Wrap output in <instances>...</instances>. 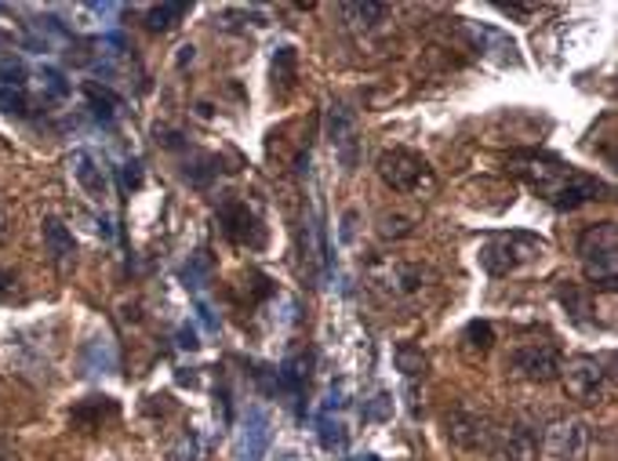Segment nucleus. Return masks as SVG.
<instances>
[{
  "instance_id": "nucleus-6",
  "label": "nucleus",
  "mask_w": 618,
  "mask_h": 461,
  "mask_svg": "<svg viewBox=\"0 0 618 461\" xmlns=\"http://www.w3.org/2000/svg\"><path fill=\"white\" fill-rule=\"evenodd\" d=\"M561 382L564 393L572 396L575 404L597 407L611 396V364L600 356H572L567 364H561Z\"/></svg>"
},
{
  "instance_id": "nucleus-23",
  "label": "nucleus",
  "mask_w": 618,
  "mask_h": 461,
  "mask_svg": "<svg viewBox=\"0 0 618 461\" xmlns=\"http://www.w3.org/2000/svg\"><path fill=\"white\" fill-rule=\"evenodd\" d=\"M171 461H196V436L193 432L179 436V443L171 447Z\"/></svg>"
},
{
  "instance_id": "nucleus-16",
  "label": "nucleus",
  "mask_w": 618,
  "mask_h": 461,
  "mask_svg": "<svg viewBox=\"0 0 618 461\" xmlns=\"http://www.w3.org/2000/svg\"><path fill=\"white\" fill-rule=\"evenodd\" d=\"M266 443H269V418L263 410H252V415H247L244 443H241V461H263Z\"/></svg>"
},
{
  "instance_id": "nucleus-4",
  "label": "nucleus",
  "mask_w": 618,
  "mask_h": 461,
  "mask_svg": "<svg viewBox=\"0 0 618 461\" xmlns=\"http://www.w3.org/2000/svg\"><path fill=\"white\" fill-rule=\"evenodd\" d=\"M379 179L390 185L393 193L401 196H418V201H426V196L437 193V171L429 168L426 157L412 153V149H386V153L379 157Z\"/></svg>"
},
{
  "instance_id": "nucleus-5",
  "label": "nucleus",
  "mask_w": 618,
  "mask_h": 461,
  "mask_svg": "<svg viewBox=\"0 0 618 461\" xmlns=\"http://www.w3.org/2000/svg\"><path fill=\"white\" fill-rule=\"evenodd\" d=\"M578 261L593 288L615 291L618 283V233L615 222H597L578 236Z\"/></svg>"
},
{
  "instance_id": "nucleus-17",
  "label": "nucleus",
  "mask_w": 618,
  "mask_h": 461,
  "mask_svg": "<svg viewBox=\"0 0 618 461\" xmlns=\"http://www.w3.org/2000/svg\"><path fill=\"white\" fill-rule=\"evenodd\" d=\"M277 382H280V389H288L291 396H302L309 385V353L284 360V367L277 371Z\"/></svg>"
},
{
  "instance_id": "nucleus-24",
  "label": "nucleus",
  "mask_w": 618,
  "mask_h": 461,
  "mask_svg": "<svg viewBox=\"0 0 618 461\" xmlns=\"http://www.w3.org/2000/svg\"><path fill=\"white\" fill-rule=\"evenodd\" d=\"M0 298H4V302L19 298V277L11 269H0Z\"/></svg>"
},
{
  "instance_id": "nucleus-7",
  "label": "nucleus",
  "mask_w": 618,
  "mask_h": 461,
  "mask_svg": "<svg viewBox=\"0 0 618 461\" xmlns=\"http://www.w3.org/2000/svg\"><path fill=\"white\" fill-rule=\"evenodd\" d=\"M219 226L226 233L230 244L247 247V251H258V247L266 244L263 211H258L255 201H244V196H230V201L219 207Z\"/></svg>"
},
{
  "instance_id": "nucleus-14",
  "label": "nucleus",
  "mask_w": 618,
  "mask_h": 461,
  "mask_svg": "<svg viewBox=\"0 0 618 461\" xmlns=\"http://www.w3.org/2000/svg\"><path fill=\"white\" fill-rule=\"evenodd\" d=\"M44 247H47V255H52V261L62 272H66L73 266V258H77V244H73L70 229L62 226L58 218H44Z\"/></svg>"
},
{
  "instance_id": "nucleus-9",
  "label": "nucleus",
  "mask_w": 618,
  "mask_h": 461,
  "mask_svg": "<svg viewBox=\"0 0 618 461\" xmlns=\"http://www.w3.org/2000/svg\"><path fill=\"white\" fill-rule=\"evenodd\" d=\"M561 364L564 360H561V353H556V345H550V342H524L505 356L510 375L524 378V382H535V385H546L553 378H561Z\"/></svg>"
},
{
  "instance_id": "nucleus-25",
  "label": "nucleus",
  "mask_w": 618,
  "mask_h": 461,
  "mask_svg": "<svg viewBox=\"0 0 618 461\" xmlns=\"http://www.w3.org/2000/svg\"><path fill=\"white\" fill-rule=\"evenodd\" d=\"M0 106H8V114H19V117L30 114V109H26V98H22V95H11V92H0Z\"/></svg>"
},
{
  "instance_id": "nucleus-27",
  "label": "nucleus",
  "mask_w": 618,
  "mask_h": 461,
  "mask_svg": "<svg viewBox=\"0 0 618 461\" xmlns=\"http://www.w3.org/2000/svg\"><path fill=\"white\" fill-rule=\"evenodd\" d=\"M0 461H19V451L4 440V436H0Z\"/></svg>"
},
{
  "instance_id": "nucleus-28",
  "label": "nucleus",
  "mask_w": 618,
  "mask_h": 461,
  "mask_svg": "<svg viewBox=\"0 0 618 461\" xmlns=\"http://www.w3.org/2000/svg\"><path fill=\"white\" fill-rule=\"evenodd\" d=\"M124 185H139V164H128V171H124Z\"/></svg>"
},
{
  "instance_id": "nucleus-12",
  "label": "nucleus",
  "mask_w": 618,
  "mask_h": 461,
  "mask_svg": "<svg viewBox=\"0 0 618 461\" xmlns=\"http://www.w3.org/2000/svg\"><path fill=\"white\" fill-rule=\"evenodd\" d=\"M70 168H73V179H77V185L84 190V196H92V201L103 204L106 196H109V174H106V168L98 164V160L88 153V149L73 153Z\"/></svg>"
},
{
  "instance_id": "nucleus-11",
  "label": "nucleus",
  "mask_w": 618,
  "mask_h": 461,
  "mask_svg": "<svg viewBox=\"0 0 618 461\" xmlns=\"http://www.w3.org/2000/svg\"><path fill=\"white\" fill-rule=\"evenodd\" d=\"M328 142L345 171L361 168V128H356V117L342 103L328 109Z\"/></svg>"
},
{
  "instance_id": "nucleus-19",
  "label": "nucleus",
  "mask_w": 618,
  "mask_h": 461,
  "mask_svg": "<svg viewBox=\"0 0 618 461\" xmlns=\"http://www.w3.org/2000/svg\"><path fill=\"white\" fill-rule=\"evenodd\" d=\"M185 15V4H164V8H150L146 11V26H150L153 33H164L171 30L175 22Z\"/></svg>"
},
{
  "instance_id": "nucleus-22",
  "label": "nucleus",
  "mask_w": 618,
  "mask_h": 461,
  "mask_svg": "<svg viewBox=\"0 0 618 461\" xmlns=\"http://www.w3.org/2000/svg\"><path fill=\"white\" fill-rule=\"evenodd\" d=\"M462 342H466V349H469V353H480V356H484L488 349H491V342H494V331H491V323H469V328H466V334H462Z\"/></svg>"
},
{
  "instance_id": "nucleus-2",
  "label": "nucleus",
  "mask_w": 618,
  "mask_h": 461,
  "mask_svg": "<svg viewBox=\"0 0 618 461\" xmlns=\"http://www.w3.org/2000/svg\"><path fill=\"white\" fill-rule=\"evenodd\" d=\"M367 283L390 302H415L437 288V272L426 261H412L401 255H379L367 261Z\"/></svg>"
},
{
  "instance_id": "nucleus-10",
  "label": "nucleus",
  "mask_w": 618,
  "mask_h": 461,
  "mask_svg": "<svg viewBox=\"0 0 618 461\" xmlns=\"http://www.w3.org/2000/svg\"><path fill=\"white\" fill-rule=\"evenodd\" d=\"M593 432L583 418H556L542 436V454L546 461H586Z\"/></svg>"
},
{
  "instance_id": "nucleus-15",
  "label": "nucleus",
  "mask_w": 618,
  "mask_h": 461,
  "mask_svg": "<svg viewBox=\"0 0 618 461\" xmlns=\"http://www.w3.org/2000/svg\"><path fill=\"white\" fill-rule=\"evenodd\" d=\"M114 415H117V404L109 400V396H88L84 404L73 407L70 421H73L77 429H103V421L114 418Z\"/></svg>"
},
{
  "instance_id": "nucleus-18",
  "label": "nucleus",
  "mask_w": 618,
  "mask_h": 461,
  "mask_svg": "<svg viewBox=\"0 0 618 461\" xmlns=\"http://www.w3.org/2000/svg\"><path fill=\"white\" fill-rule=\"evenodd\" d=\"M397 367L404 371L407 378L426 375V353H423V349H418V345L404 342V345H397Z\"/></svg>"
},
{
  "instance_id": "nucleus-3",
  "label": "nucleus",
  "mask_w": 618,
  "mask_h": 461,
  "mask_svg": "<svg viewBox=\"0 0 618 461\" xmlns=\"http://www.w3.org/2000/svg\"><path fill=\"white\" fill-rule=\"evenodd\" d=\"M546 251H550V244L542 240L539 233L510 229V233L491 236V240L477 251V261L488 277L502 280V277H513V272H521L528 266H535V261L546 258Z\"/></svg>"
},
{
  "instance_id": "nucleus-26",
  "label": "nucleus",
  "mask_w": 618,
  "mask_h": 461,
  "mask_svg": "<svg viewBox=\"0 0 618 461\" xmlns=\"http://www.w3.org/2000/svg\"><path fill=\"white\" fill-rule=\"evenodd\" d=\"M8 236H11V218H8V207L0 204V244H8Z\"/></svg>"
},
{
  "instance_id": "nucleus-21",
  "label": "nucleus",
  "mask_w": 618,
  "mask_h": 461,
  "mask_svg": "<svg viewBox=\"0 0 618 461\" xmlns=\"http://www.w3.org/2000/svg\"><path fill=\"white\" fill-rule=\"evenodd\" d=\"M280 84V95H288V87L295 84V52L291 47H280L274 58V87Z\"/></svg>"
},
{
  "instance_id": "nucleus-8",
  "label": "nucleus",
  "mask_w": 618,
  "mask_h": 461,
  "mask_svg": "<svg viewBox=\"0 0 618 461\" xmlns=\"http://www.w3.org/2000/svg\"><path fill=\"white\" fill-rule=\"evenodd\" d=\"M448 440L451 447H459L462 454H491L494 440H499V426L491 421V415L484 410H455L448 415Z\"/></svg>"
},
{
  "instance_id": "nucleus-1",
  "label": "nucleus",
  "mask_w": 618,
  "mask_h": 461,
  "mask_svg": "<svg viewBox=\"0 0 618 461\" xmlns=\"http://www.w3.org/2000/svg\"><path fill=\"white\" fill-rule=\"evenodd\" d=\"M510 171L524 185H531V193L542 196V201L553 204L556 211H575L593 201H608V193H611V185H604L600 179H593V174L564 164V160L553 153H513Z\"/></svg>"
},
{
  "instance_id": "nucleus-20",
  "label": "nucleus",
  "mask_w": 618,
  "mask_h": 461,
  "mask_svg": "<svg viewBox=\"0 0 618 461\" xmlns=\"http://www.w3.org/2000/svg\"><path fill=\"white\" fill-rule=\"evenodd\" d=\"M379 233L386 236V240H404V236H412L415 233V218L412 215H382L379 218Z\"/></svg>"
},
{
  "instance_id": "nucleus-13",
  "label": "nucleus",
  "mask_w": 618,
  "mask_h": 461,
  "mask_svg": "<svg viewBox=\"0 0 618 461\" xmlns=\"http://www.w3.org/2000/svg\"><path fill=\"white\" fill-rule=\"evenodd\" d=\"M494 461H539V443L524 426L499 429V440L491 447Z\"/></svg>"
}]
</instances>
